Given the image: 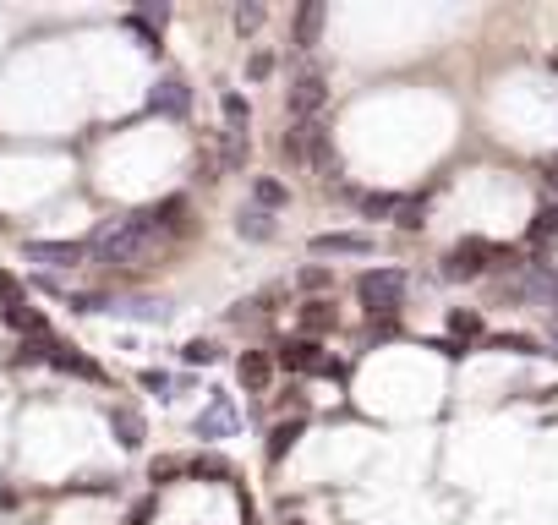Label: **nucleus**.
Returning a JSON list of instances; mask_svg holds the SVG:
<instances>
[{
	"label": "nucleus",
	"instance_id": "39",
	"mask_svg": "<svg viewBox=\"0 0 558 525\" xmlns=\"http://www.w3.org/2000/svg\"><path fill=\"white\" fill-rule=\"evenodd\" d=\"M301 290H329V268H301Z\"/></svg>",
	"mask_w": 558,
	"mask_h": 525
},
{
	"label": "nucleus",
	"instance_id": "3",
	"mask_svg": "<svg viewBox=\"0 0 558 525\" xmlns=\"http://www.w3.org/2000/svg\"><path fill=\"white\" fill-rule=\"evenodd\" d=\"M405 285H411L405 268H367V274H356V296H362L367 318H394L405 301Z\"/></svg>",
	"mask_w": 558,
	"mask_h": 525
},
{
	"label": "nucleus",
	"instance_id": "7",
	"mask_svg": "<svg viewBox=\"0 0 558 525\" xmlns=\"http://www.w3.org/2000/svg\"><path fill=\"white\" fill-rule=\"evenodd\" d=\"M44 361H50L55 372H66V378H83V383H110V372H104L99 361H93V356H83V350H77V345H61V340H55V334H50V340H44Z\"/></svg>",
	"mask_w": 558,
	"mask_h": 525
},
{
	"label": "nucleus",
	"instance_id": "27",
	"mask_svg": "<svg viewBox=\"0 0 558 525\" xmlns=\"http://www.w3.org/2000/svg\"><path fill=\"white\" fill-rule=\"evenodd\" d=\"M279 154H285L290 165H307V121H290V132L279 137Z\"/></svg>",
	"mask_w": 558,
	"mask_h": 525
},
{
	"label": "nucleus",
	"instance_id": "35",
	"mask_svg": "<svg viewBox=\"0 0 558 525\" xmlns=\"http://www.w3.org/2000/svg\"><path fill=\"white\" fill-rule=\"evenodd\" d=\"M219 175H225V170H219V159H214V154H208V148H203V154H197V165H192V181L214 186V181H219Z\"/></svg>",
	"mask_w": 558,
	"mask_h": 525
},
{
	"label": "nucleus",
	"instance_id": "43",
	"mask_svg": "<svg viewBox=\"0 0 558 525\" xmlns=\"http://www.w3.org/2000/svg\"><path fill=\"white\" fill-rule=\"evenodd\" d=\"M548 66H553V72H558V50H553V55H548Z\"/></svg>",
	"mask_w": 558,
	"mask_h": 525
},
{
	"label": "nucleus",
	"instance_id": "45",
	"mask_svg": "<svg viewBox=\"0 0 558 525\" xmlns=\"http://www.w3.org/2000/svg\"><path fill=\"white\" fill-rule=\"evenodd\" d=\"M553 208H558V203H553Z\"/></svg>",
	"mask_w": 558,
	"mask_h": 525
},
{
	"label": "nucleus",
	"instance_id": "1",
	"mask_svg": "<svg viewBox=\"0 0 558 525\" xmlns=\"http://www.w3.org/2000/svg\"><path fill=\"white\" fill-rule=\"evenodd\" d=\"M159 247H165V236H159V230H148V225H143V214L104 219V225L88 236V258H93V263H104V268H132V263H148Z\"/></svg>",
	"mask_w": 558,
	"mask_h": 525
},
{
	"label": "nucleus",
	"instance_id": "13",
	"mask_svg": "<svg viewBox=\"0 0 558 525\" xmlns=\"http://www.w3.org/2000/svg\"><path fill=\"white\" fill-rule=\"evenodd\" d=\"M307 165L323 175V181H334L340 175V154H334V137L323 121H307Z\"/></svg>",
	"mask_w": 558,
	"mask_h": 525
},
{
	"label": "nucleus",
	"instance_id": "2",
	"mask_svg": "<svg viewBox=\"0 0 558 525\" xmlns=\"http://www.w3.org/2000/svg\"><path fill=\"white\" fill-rule=\"evenodd\" d=\"M487 268H520V258L509 247H493V241L471 236V241H460V247H449V258L438 263V274L465 285V279H482Z\"/></svg>",
	"mask_w": 558,
	"mask_h": 525
},
{
	"label": "nucleus",
	"instance_id": "42",
	"mask_svg": "<svg viewBox=\"0 0 558 525\" xmlns=\"http://www.w3.org/2000/svg\"><path fill=\"white\" fill-rule=\"evenodd\" d=\"M148 520H154V498H143V504L132 509V525H148Z\"/></svg>",
	"mask_w": 558,
	"mask_h": 525
},
{
	"label": "nucleus",
	"instance_id": "33",
	"mask_svg": "<svg viewBox=\"0 0 558 525\" xmlns=\"http://www.w3.org/2000/svg\"><path fill=\"white\" fill-rule=\"evenodd\" d=\"M394 225H400V230H422L427 225V197H405V208H400Z\"/></svg>",
	"mask_w": 558,
	"mask_h": 525
},
{
	"label": "nucleus",
	"instance_id": "20",
	"mask_svg": "<svg viewBox=\"0 0 558 525\" xmlns=\"http://www.w3.org/2000/svg\"><path fill=\"white\" fill-rule=\"evenodd\" d=\"M340 329V312H334V301H307L301 307V340H318V334H334Z\"/></svg>",
	"mask_w": 558,
	"mask_h": 525
},
{
	"label": "nucleus",
	"instance_id": "34",
	"mask_svg": "<svg viewBox=\"0 0 558 525\" xmlns=\"http://www.w3.org/2000/svg\"><path fill=\"white\" fill-rule=\"evenodd\" d=\"M137 383H143L148 394H159V400H170V389H176V378L159 372V367H143V372H137Z\"/></svg>",
	"mask_w": 558,
	"mask_h": 525
},
{
	"label": "nucleus",
	"instance_id": "41",
	"mask_svg": "<svg viewBox=\"0 0 558 525\" xmlns=\"http://www.w3.org/2000/svg\"><path fill=\"white\" fill-rule=\"evenodd\" d=\"M11 301H22V290H17V279H11V274H0V307H11Z\"/></svg>",
	"mask_w": 558,
	"mask_h": 525
},
{
	"label": "nucleus",
	"instance_id": "21",
	"mask_svg": "<svg viewBox=\"0 0 558 525\" xmlns=\"http://www.w3.org/2000/svg\"><path fill=\"white\" fill-rule=\"evenodd\" d=\"M301 433H307V422H301V416H290V422H279L274 433H269V443H263V460H269V465H279L290 449H296V438H301Z\"/></svg>",
	"mask_w": 558,
	"mask_h": 525
},
{
	"label": "nucleus",
	"instance_id": "30",
	"mask_svg": "<svg viewBox=\"0 0 558 525\" xmlns=\"http://www.w3.org/2000/svg\"><path fill=\"white\" fill-rule=\"evenodd\" d=\"M181 361H186V367H214V361H219V345L214 340H186L181 345Z\"/></svg>",
	"mask_w": 558,
	"mask_h": 525
},
{
	"label": "nucleus",
	"instance_id": "29",
	"mask_svg": "<svg viewBox=\"0 0 558 525\" xmlns=\"http://www.w3.org/2000/svg\"><path fill=\"white\" fill-rule=\"evenodd\" d=\"M558 236V208H542L537 219H531V230H526V241L531 247H548V241Z\"/></svg>",
	"mask_w": 558,
	"mask_h": 525
},
{
	"label": "nucleus",
	"instance_id": "8",
	"mask_svg": "<svg viewBox=\"0 0 558 525\" xmlns=\"http://www.w3.org/2000/svg\"><path fill=\"white\" fill-rule=\"evenodd\" d=\"M148 110L165 115V121H186V115H192V83L176 77V72H165L154 88H148Z\"/></svg>",
	"mask_w": 558,
	"mask_h": 525
},
{
	"label": "nucleus",
	"instance_id": "14",
	"mask_svg": "<svg viewBox=\"0 0 558 525\" xmlns=\"http://www.w3.org/2000/svg\"><path fill=\"white\" fill-rule=\"evenodd\" d=\"M110 318H121V323H154V329H165V323H170V301L132 296V301H115Z\"/></svg>",
	"mask_w": 558,
	"mask_h": 525
},
{
	"label": "nucleus",
	"instance_id": "25",
	"mask_svg": "<svg viewBox=\"0 0 558 525\" xmlns=\"http://www.w3.org/2000/svg\"><path fill=\"white\" fill-rule=\"evenodd\" d=\"M219 110H225V126H230V132H247V126H252V104L241 99L236 88L219 93Z\"/></svg>",
	"mask_w": 558,
	"mask_h": 525
},
{
	"label": "nucleus",
	"instance_id": "16",
	"mask_svg": "<svg viewBox=\"0 0 558 525\" xmlns=\"http://www.w3.org/2000/svg\"><path fill=\"white\" fill-rule=\"evenodd\" d=\"M214 159H219V170H225V175H241V170H247V159H252V137L225 126V132L214 137Z\"/></svg>",
	"mask_w": 558,
	"mask_h": 525
},
{
	"label": "nucleus",
	"instance_id": "19",
	"mask_svg": "<svg viewBox=\"0 0 558 525\" xmlns=\"http://www.w3.org/2000/svg\"><path fill=\"white\" fill-rule=\"evenodd\" d=\"M236 236H241V241H274V236H279V219L269 214V208L247 203V208L236 214Z\"/></svg>",
	"mask_w": 558,
	"mask_h": 525
},
{
	"label": "nucleus",
	"instance_id": "18",
	"mask_svg": "<svg viewBox=\"0 0 558 525\" xmlns=\"http://www.w3.org/2000/svg\"><path fill=\"white\" fill-rule=\"evenodd\" d=\"M0 318H6L22 340H50V323H44V312L28 307V301H11V307H0Z\"/></svg>",
	"mask_w": 558,
	"mask_h": 525
},
{
	"label": "nucleus",
	"instance_id": "31",
	"mask_svg": "<svg viewBox=\"0 0 558 525\" xmlns=\"http://www.w3.org/2000/svg\"><path fill=\"white\" fill-rule=\"evenodd\" d=\"M449 329H455V340H476V334H482V312L455 307V312H449Z\"/></svg>",
	"mask_w": 558,
	"mask_h": 525
},
{
	"label": "nucleus",
	"instance_id": "37",
	"mask_svg": "<svg viewBox=\"0 0 558 525\" xmlns=\"http://www.w3.org/2000/svg\"><path fill=\"white\" fill-rule=\"evenodd\" d=\"M126 28H132V33H137V39H143V50H148V55H159V33H154V28H148V22L126 17Z\"/></svg>",
	"mask_w": 558,
	"mask_h": 525
},
{
	"label": "nucleus",
	"instance_id": "10",
	"mask_svg": "<svg viewBox=\"0 0 558 525\" xmlns=\"http://www.w3.org/2000/svg\"><path fill=\"white\" fill-rule=\"evenodd\" d=\"M137 214H143V225L159 230V236H186V230H192L186 197H165V203H148V208H137Z\"/></svg>",
	"mask_w": 558,
	"mask_h": 525
},
{
	"label": "nucleus",
	"instance_id": "32",
	"mask_svg": "<svg viewBox=\"0 0 558 525\" xmlns=\"http://www.w3.org/2000/svg\"><path fill=\"white\" fill-rule=\"evenodd\" d=\"M487 345H493V350H509V356H542V345L526 340V334H493Z\"/></svg>",
	"mask_w": 558,
	"mask_h": 525
},
{
	"label": "nucleus",
	"instance_id": "4",
	"mask_svg": "<svg viewBox=\"0 0 558 525\" xmlns=\"http://www.w3.org/2000/svg\"><path fill=\"white\" fill-rule=\"evenodd\" d=\"M323 104H329V77H323V66H301V72L290 77V88H285L290 121H318Z\"/></svg>",
	"mask_w": 558,
	"mask_h": 525
},
{
	"label": "nucleus",
	"instance_id": "24",
	"mask_svg": "<svg viewBox=\"0 0 558 525\" xmlns=\"http://www.w3.org/2000/svg\"><path fill=\"white\" fill-rule=\"evenodd\" d=\"M252 203L274 214V208H285V203H290V186H285V181H274V175H258V181H252Z\"/></svg>",
	"mask_w": 558,
	"mask_h": 525
},
{
	"label": "nucleus",
	"instance_id": "44",
	"mask_svg": "<svg viewBox=\"0 0 558 525\" xmlns=\"http://www.w3.org/2000/svg\"><path fill=\"white\" fill-rule=\"evenodd\" d=\"M285 525H307V520H285Z\"/></svg>",
	"mask_w": 558,
	"mask_h": 525
},
{
	"label": "nucleus",
	"instance_id": "36",
	"mask_svg": "<svg viewBox=\"0 0 558 525\" xmlns=\"http://www.w3.org/2000/svg\"><path fill=\"white\" fill-rule=\"evenodd\" d=\"M132 17H137V22H148V28H154V22L165 28V22H170V6H165V0H143V6L132 11Z\"/></svg>",
	"mask_w": 558,
	"mask_h": 525
},
{
	"label": "nucleus",
	"instance_id": "9",
	"mask_svg": "<svg viewBox=\"0 0 558 525\" xmlns=\"http://www.w3.org/2000/svg\"><path fill=\"white\" fill-rule=\"evenodd\" d=\"M192 433H197V438H208V443H214V438H236V433H241V416H236V405H230V394H225V389H214V400H208V411L192 422Z\"/></svg>",
	"mask_w": 558,
	"mask_h": 525
},
{
	"label": "nucleus",
	"instance_id": "15",
	"mask_svg": "<svg viewBox=\"0 0 558 525\" xmlns=\"http://www.w3.org/2000/svg\"><path fill=\"white\" fill-rule=\"evenodd\" d=\"M110 433H115L121 449H143V443H148L143 411H137V405H110Z\"/></svg>",
	"mask_w": 558,
	"mask_h": 525
},
{
	"label": "nucleus",
	"instance_id": "5",
	"mask_svg": "<svg viewBox=\"0 0 558 525\" xmlns=\"http://www.w3.org/2000/svg\"><path fill=\"white\" fill-rule=\"evenodd\" d=\"M274 367H285V372H323V378H345V367L334 356H323V345L318 340H285L274 350Z\"/></svg>",
	"mask_w": 558,
	"mask_h": 525
},
{
	"label": "nucleus",
	"instance_id": "11",
	"mask_svg": "<svg viewBox=\"0 0 558 525\" xmlns=\"http://www.w3.org/2000/svg\"><path fill=\"white\" fill-rule=\"evenodd\" d=\"M312 258H372V236H362V230H329V236H312Z\"/></svg>",
	"mask_w": 558,
	"mask_h": 525
},
{
	"label": "nucleus",
	"instance_id": "38",
	"mask_svg": "<svg viewBox=\"0 0 558 525\" xmlns=\"http://www.w3.org/2000/svg\"><path fill=\"white\" fill-rule=\"evenodd\" d=\"M269 72H274V55H269V50H258V55L247 61V77H252V83H263Z\"/></svg>",
	"mask_w": 558,
	"mask_h": 525
},
{
	"label": "nucleus",
	"instance_id": "26",
	"mask_svg": "<svg viewBox=\"0 0 558 525\" xmlns=\"http://www.w3.org/2000/svg\"><path fill=\"white\" fill-rule=\"evenodd\" d=\"M181 476H186L181 454H159V460L148 465V482H154V487H170V482H181Z\"/></svg>",
	"mask_w": 558,
	"mask_h": 525
},
{
	"label": "nucleus",
	"instance_id": "17",
	"mask_svg": "<svg viewBox=\"0 0 558 525\" xmlns=\"http://www.w3.org/2000/svg\"><path fill=\"white\" fill-rule=\"evenodd\" d=\"M236 378H241V389H247V394H263L274 383V356H269V350H241Z\"/></svg>",
	"mask_w": 558,
	"mask_h": 525
},
{
	"label": "nucleus",
	"instance_id": "12",
	"mask_svg": "<svg viewBox=\"0 0 558 525\" xmlns=\"http://www.w3.org/2000/svg\"><path fill=\"white\" fill-rule=\"evenodd\" d=\"M323 22H329V6H323V0H301L296 17H290V44H296V50H312V44L323 39Z\"/></svg>",
	"mask_w": 558,
	"mask_h": 525
},
{
	"label": "nucleus",
	"instance_id": "23",
	"mask_svg": "<svg viewBox=\"0 0 558 525\" xmlns=\"http://www.w3.org/2000/svg\"><path fill=\"white\" fill-rule=\"evenodd\" d=\"M356 208H362V219H400L405 197L400 192H362V197H356Z\"/></svg>",
	"mask_w": 558,
	"mask_h": 525
},
{
	"label": "nucleus",
	"instance_id": "28",
	"mask_svg": "<svg viewBox=\"0 0 558 525\" xmlns=\"http://www.w3.org/2000/svg\"><path fill=\"white\" fill-rule=\"evenodd\" d=\"M263 17H269V11H263L258 0H241V6L230 11V22H236V33H241V39H247V33H258V28H263Z\"/></svg>",
	"mask_w": 558,
	"mask_h": 525
},
{
	"label": "nucleus",
	"instance_id": "22",
	"mask_svg": "<svg viewBox=\"0 0 558 525\" xmlns=\"http://www.w3.org/2000/svg\"><path fill=\"white\" fill-rule=\"evenodd\" d=\"M186 476H192V482H236V465L219 460V454H192V460H186Z\"/></svg>",
	"mask_w": 558,
	"mask_h": 525
},
{
	"label": "nucleus",
	"instance_id": "6",
	"mask_svg": "<svg viewBox=\"0 0 558 525\" xmlns=\"http://www.w3.org/2000/svg\"><path fill=\"white\" fill-rule=\"evenodd\" d=\"M22 258L50 268V274H66V268L88 263V241H22Z\"/></svg>",
	"mask_w": 558,
	"mask_h": 525
},
{
	"label": "nucleus",
	"instance_id": "40",
	"mask_svg": "<svg viewBox=\"0 0 558 525\" xmlns=\"http://www.w3.org/2000/svg\"><path fill=\"white\" fill-rule=\"evenodd\" d=\"M542 192L558 197V159H542Z\"/></svg>",
	"mask_w": 558,
	"mask_h": 525
}]
</instances>
